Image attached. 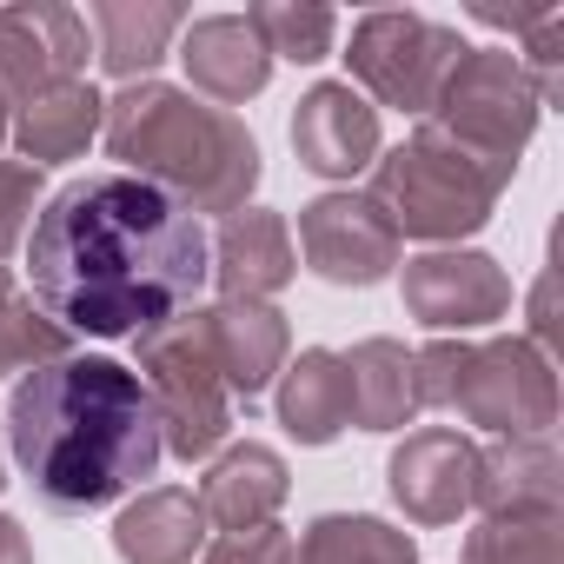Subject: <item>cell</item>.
<instances>
[{
  "label": "cell",
  "instance_id": "16",
  "mask_svg": "<svg viewBox=\"0 0 564 564\" xmlns=\"http://www.w3.org/2000/svg\"><path fill=\"white\" fill-rule=\"evenodd\" d=\"M180 67H186V94L213 100V107H246L265 94L272 80V54L259 47V34L246 28V14H199L180 28Z\"/></svg>",
  "mask_w": 564,
  "mask_h": 564
},
{
  "label": "cell",
  "instance_id": "5",
  "mask_svg": "<svg viewBox=\"0 0 564 564\" xmlns=\"http://www.w3.org/2000/svg\"><path fill=\"white\" fill-rule=\"evenodd\" d=\"M133 359H140V386L153 399V425H160V445L173 458H213L226 438H232V392L206 352V333H199V306L140 333L133 339Z\"/></svg>",
  "mask_w": 564,
  "mask_h": 564
},
{
  "label": "cell",
  "instance_id": "2",
  "mask_svg": "<svg viewBox=\"0 0 564 564\" xmlns=\"http://www.w3.org/2000/svg\"><path fill=\"white\" fill-rule=\"evenodd\" d=\"M8 452L34 498L61 518L147 491L166 458L140 372L100 352H67L61 366H41L14 386Z\"/></svg>",
  "mask_w": 564,
  "mask_h": 564
},
{
  "label": "cell",
  "instance_id": "26",
  "mask_svg": "<svg viewBox=\"0 0 564 564\" xmlns=\"http://www.w3.org/2000/svg\"><path fill=\"white\" fill-rule=\"evenodd\" d=\"M465 564H564V511H544V518H485L465 538Z\"/></svg>",
  "mask_w": 564,
  "mask_h": 564
},
{
  "label": "cell",
  "instance_id": "22",
  "mask_svg": "<svg viewBox=\"0 0 564 564\" xmlns=\"http://www.w3.org/2000/svg\"><path fill=\"white\" fill-rule=\"evenodd\" d=\"M346 366V399L359 432H405L419 425V386H412V352L405 339H359L339 352Z\"/></svg>",
  "mask_w": 564,
  "mask_h": 564
},
{
  "label": "cell",
  "instance_id": "6",
  "mask_svg": "<svg viewBox=\"0 0 564 564\" xmlns=\"http://www.w3.org/2000/svg\"><path fill=\"white\" fill-rule=\"evenodd\" d=\"M538 113H544V100H538V87H531V74L518 67L511 47H465L425 120L438 133H452L465 153L518 166V153L538 133Z\"/></svg>",
  "mask_w": 564,
  "mask_h": 564
},
{
  "label": "cell",
  "instance_id": "13",
  "mask_svg": "<svg viewBox=\"0 0 564 564\" xmlns=\"http://www.w3.org/2000/svg\"><path fill=\"white\" fill-rule=\"evenodd\" d=\"M293 153L319 180L372 173V160H379V107L346 80L306 87L300 107H293Z\"/></svg>",
  "mask_w": 564,
  "mask_h": 564
},
{
  "label": "cell",
  "instance_id": "33",
  "mask_svg": "<svg viewBox=\"0 0 564 564\" xmlns=\"http://www.w3.org/2000/svg\"><path fill=\"white\" fill-rule=\"evenodd\" d=\"M0 491H8V438H0Z\"/></svg>",
  "mask_w": 564,
  "mask_h": 564
},
{
  "label": "cell",
  "instance_id": "11",
  "mask_svg": "<svg viewBox=\"0 0 564 564\" xmlns=\"http://www.w3.org/2000/svg\"><path fill=\"white\" fill-rule=\"evenodd\" d=\"M80 67H87V14L61 8V0L0 8V94L8 100L80 80Z\"/></svg>",
  "mask_w": 564,
  "mask_h": 564
},
{
  "label": "cell",
  "instance_id": "30",
  "mask_svg": "<svg viewBox=\"0 0 564 564\" xmlns=\"http://www.w3.org/2000/svg\"><path fill=\"white\" fill-rule=\"evenodd\" d=\"M0 564H34L28 531H21V518H8V511H0Z\"/></svg>",
  "mask_w": 564,
  "mask_h": 564
},
{
  "label": "cell",
  "instance_id": "28",
  "mask_svg": "<svg viewBox=\"0 0 564 564\" xmlns=\"http://www.w3.org/2000/svg\"><path fill=\"white\" fill-rule=\"evenodd\" d=\"M34 213H41V166L0 160V265H8L14 246L34 232Z\"/></svg>",
  "mask_w": 564,
  "mask_h": 564
},
{
  "label": "cell",
  "instance_id": "14",
  "mask_svg": "<svg viewBox=\"0 0 564 564\" xmlns=\"http://www.w3.org/2000/svg\"><path fill=\"white\" fill-rule=\"evenodd\" d=\"M293 272H300V252H293L286 213L239 206L206 239V279L219 286V300H272L279 286H293Z\"/></svg>",
  "mask_w": 564,
  "mask_h": 564
},
{
  "label": "cell",
  "instance_id": "4",
  "mask_svg": "<svg viewBox=\"0 0 564 564\" xmlns=\"http://www.w3.org/2000/svg\"><path fill=\"white\" fill-rule=\"evenodd\" d=\"M518 166H498V160H478L465 153L452 133H438L432 120L392 147L386 160H372V206L386 213V226L399 239H425V246H458L471 232L491 226L505 186H511Z\"/></svg>",
  "mask_w": 564,
  "mask_h": 564
},
{
  "label": "cell",
  "instance_id": "17",
  "mask_svg": "<svg viewBox=\"0 0 564 564\" xmlns=\"http://www.w3.org/2000/svg\"><path fill=\"white\" fill-rule=\"evenodd\" d=\"M471 505L485 518H544V511H564V465H557L551 432L544 438H491V445H478Z\"/></svg>",
  "mask_w": 564,
  "mask_h": 564
},
{
  "label": "cell",
  "instance_id": "27",
  "mask_svg": "<svg viewBox=\"0 0 564 564\" xmlns=\"http://www.w3.org/2000/svg\"><path fill=\"white\" fill-rule=\"evenodd\" d=\"M74 352V333L61 319H47L34 300H8L0 306V379H28L41 366H61Z\"/></svg>",
  "mask_w": 564,
  "mask_h": 564
},
{
  "label": "cell",
  "instance_id": "18",
  "mask_svg": "<svg viewBox=\"0 0 564 564\" xmlns=\"http://www.w3.org/2000/svg\"><path fill=\"white\" fill-rule=\"evenodd\" d=\"M286 491H293V471H286V458H279L272 445H259V438H246V445H226L213 465H206V478H199V511H206V524H219V531H252V524H272V511L286 505Z\"/></svg>",
  "mask_w": 564,
  "mask_h": 564
},
{
  "label": "cell",
  "instance_id": "1",
  "mask_svg": "<svg viewBox=\"0 0 564 564\" xmlns=\"http://www.w3.org/2000/svg\"><path fill=\"white\" fill-rule=\"evenodd\" d=\"M34 306L87 339H140L206 286V226L133 173H87L41 199L28 232Z\"/></svg>",
  "mask_w": 564,
  "mask_h": 564
},
{
  "label": "cell",
  "instance_id": "12",
  "mask_svg": "<svg viewBox=\"0 0 564 564\" xmlns=\"http://www.w3.org/2000/svg\"><path fill=\"white\" fill-rule=\"evenodd\" d=\"M471 471H478V445L452 425H419L399 438L386 485L392 505L412 524H458V511H471Z\"/></svg>",
  "mask_w": 564,
  "mask_h": 564
},
{
  "label": "cell",
  "instance_id": "21",
  "mask_svg": "<svg viewBox=\"0 0 564 564\" xmlns=\"http://www.w3.org/2000/svg\"><path fill=\"white\" fill-rule=\"evenodd\" d=\"M87 21H94V54L120 87L153 80V67L166 61V47L186 28V14L173 0H94Z\"/></svg>",
  "mask_w": 564,
  "mask_h": 564
},
{
  "label": "cell",
  "instance_id": "31",
  "mask_svg": "<svg viewBox=\"0 0 564 564\" xmlns=\"http://www.w3.org/2000/svg\"><path fill=\"white\" fill-rule=\"evenodd\" d=\"M8 127H14V100L0 94V147H8Z\"/></svg>",
  "mask_w": 564,
  "mask_h": 564
},
{
  "label": "cell",
  "instance_id": "25",
  "mask_svg": "<svg viewBox=\"0 0 564 564\" xmlns=\"http://www.w3.org/2000/svg\"><path fill=\"white\" fill-rule=\"evenodd\" d=\"M246 28L272 61H293V67L326 61L339 41V14L319 8V0H259V8H246Z\"/></svg>",
  "mask_w": 564,
  "mask_h": 564
},
{
  "label": "cell",
  "instance_id": "32",
  "mask_svg": "<svg viewBox=\"0 0 564 564\" xmlns=\"http://www.w3.org/2000/svg\"><path fill=\"white\" fill-rule=\"evenodd\" d=\"M14 300V279H8V265H0V306H8Z\"/></svg>",
  "mask_w": 564,
  "mask_h": 564
},
{
  "label": "cell",
  "instance_id": "24",
  "mask_svg": "<svg viewBox=\"0 0 564 564\" xmlns=\"http://www.w3.org/2000/svg\"><path fill=\"white\" fill-rule=\"evenodd\" d=\"M300 564H419V538L372 511H326L306 524Z\"/></svg>",
  "mask_w": 564,
  "mask_h": 564
},
{
  "label": "cell",
  "instance_id": "15",
  "mask_svg": "<svg viewBox=\"0 0 564 564\" xmlns=\"http://www.w3.org/2000/svg\"><path fill=\"white\" fill-rule=\"evenodd\" d=\"M199 333H206V352H213L226 392L246 405L286 372V352H293L286 313L272 300H213V306H199Z\"/></svg>",
  "mask_w": 564,
  "mask_h": 564
},
{
  "label": "cell",
  "instance_id": "7",
  "mask_svg": "<svg viewBox=\"0 0 564 564\" xmlns=\"http://www.w3.org/2000/svg\"><path fill=\"white\" fill-rule=\"evenodd\" d=\"M458 54H465L458 28H445L432 14H412V8H379V14L352 21V47H346L352 80L346 87H366L379 107H399V113L425 120Z\"/></svg>",
  "mask_w": 564,
  "mask_h": 564
},
{
  "label": "cell",
  "instance_id": "3",
  "mask_svg": "<svg viewBox=\"0 0 564 564\" xmlns=\"http://www.w3.org/2000/svg\"><path fill=\"white\" fill-rule=\"evenodd\" d=\"M100 140L107 153L120 160V173L160 186L173 206H186L193 219L199 213H239L259 186V140L246 133L239 113L186 94V87H166V80H133L107 100V120H100Z\"/></svg>",
  "mask_w": 564,
  "mask_h": 564
},
{
  "label": "cell",
  "instance_id": "29",
  "mask_svg": "<svg viewBox=\"0 0 564 564\" xmlns=\"http://www.w3.org/2000/svg\"><path fill=\"white\" fill-rule=\"evenodd\" d=\"M199 564H300V538L286 524H252V531H219Z\"/></svg>",
  "mask_w": 564,
  "mask_h": 564
},
{
  "label": "cell",
  "instance_id": "10",
  "mask_svg": "<svg viewBox=\"0 0 564 564\" xmlns=\"http://www.w3.org/2000/svg\"><path fill=\"white\" fill-rule=\"evenodd\" d=\"M399 232L386 226V213L366 199V193H319L300 206V259L313 279H326V286H379V279L399 272Z\"/></svg>",
  "mask_w": 564,
  "mask_h": 564
},
{
  "label": "cell",
  "instance_id": "19",
  "mask_svg": "<svg viewBox=\"0 0 564 564\" xmlns=\"http://www.w3.org/2000/svg\"><path fill=\"white\" fill-rule=\"evenodd\" d=\"M100 120H107V100L100 87L87 80H61V87H41L28 100H14V127L8 140L21 147V166H61V160H80L94 140H100Z\"/></svg>",
  "mask_w": 564,
  "mask_h": 564
},
{
  "label": "cell",
  "instance_id": "9",
  "mask_svg": "<svg viewBox=\"0 0 564 564\" xmlns=\"http://www.w3.org/2000/svg\"><path fill=\"white\" fill-rule=\"evenodd\" d=\"M399 293L425 333L452 339V333H478L511 313V272L478 246H432V252L405 259Z\"/></svg>",
  "mask_w": 564,
  "mask_h": 564
},
{
  "label": "cell",
  "instance_id": "8",
  "mask_svg": "<svg viewBox=\"0 0 564 564\" xmlns=\"http://www.w3.org/2000/svg\"><path fill=\"white\" fill-rule=\"evenodd\" d=\"M445 412H458L491 438H544L557 425V372L524 333L465 346Z\"/></svg>",
  "mask_w": 564,
  "mask_h": 564
},
{
  "label": "cell",
  "instance_id": "23",
  "mask_svg": "<svg viewBox=\"0 0 564 564\" xmlns=\"http://www.w3.org/2000/svg\"><path fill=\"white\" fill-rule=\"evenodd\" d=\"M279 425L300 445H333L352 425L346 366L333 346H306L300 359H286V372H279Z\"/></svg>",
  "mask_w": 564,
  "mask_h": 564
},
{
  "label": "cell",
  "instance_id": "20",
  "mask_svg": "<svg viewBox=\"0 0 564 564\" xmlns=\"http://www.w3.org/2000/svg\"><path fill=\"white\" fill-rule=\"evenodd\" d=\"M120 564H199L206 551V511L186 485H147L113 518Z\"/></svg>",
  "mask_w": 564,
  "mask_h": 564
}]
</instances>
